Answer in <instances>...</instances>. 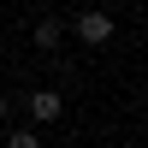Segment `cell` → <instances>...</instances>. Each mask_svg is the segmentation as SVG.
<instances>
[{
	"label": "cell",
	"mask_w": 148,
	"mask_h": 148,
	"mask_svg": "<svg viewBox=\"0 0 148 148\" xmlns=\"http://www.w3.org/2000/svg\"><path fill=\"white\" fill-rule=\"evenodd\" d=\"M0 119H12V95L6 89H0Z\"/></svg>",
	"instance_id": "5"
},
{
	"label": "cell",
	"mask_w": 148,
	"mask_h": 148,
	"mask_svg": "<svg viewBox=\"0 0 148 148\" xmlns=\"http://www.w3.org/2000/svg\"><path fill=\"white\" fill-rule=\"evenodd\" d=\"M71 36H77L83 47H107L113 42V12H101V6H89V12H77V24H71Z\"/></svg>",
	"instance_id": "1"
},
{
	"label": "cell",
	"mask_w": 148,
	"mask_h": 148,
	"mask_svg": "<svg viewBox=\"0 0 148 148\" xmlns=\"http://www.w3.org/2000/svg\"><path fill=\"white\" fill-rule=\"evenodd\" d=\"M6 148H42L36 130H6Z\"/></svg>",
	"instance_id": "4"
},
{
	"label": "cell",
	"mask_w": 148,
	"mask_h": 148,
	"mask_svg": "<svg viewBox=\"0 0 148 148\" xmlns=\"http://www.w3.org/2000/svg\"><path fill=\"white\" fill-rule=\"evenodd\" d=\"M30 119L36 125H59V119H65V95L59 89H36L30 95Z\"/></svg>",
	"instance_id": "2"
},
{
	"label": "cell",
	"mask_w": 148,
	"mask_h": 148,
	"mask_svg": "<svg viewBox=\"0 0 148 148\" xmlns=\"http://www.w3.org/2000/svg\"><path fill=\"white\" fill-rule=\"evenodd\" d=\"M30 42H36V47H42V53H53V47H59V42H65V24H59V18H53V12H47V18H36V30H30Z\"/></svg>",
	"instance_id": "3"
}]
</instances>
